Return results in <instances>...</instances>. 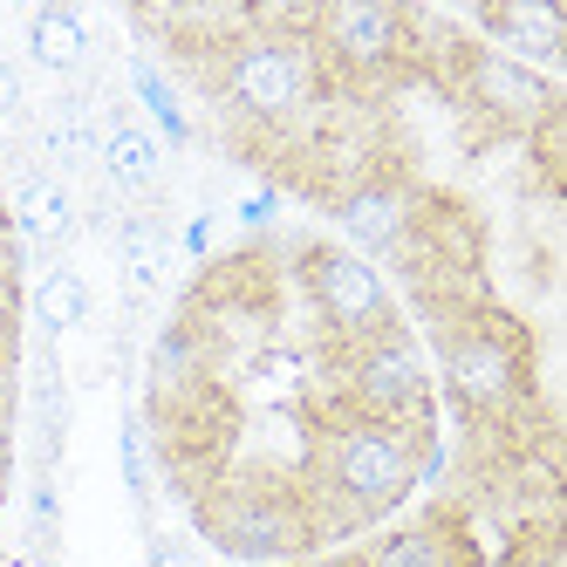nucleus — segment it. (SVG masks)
<instances>
[{"label": "nucleus", "mask_w": 567, "mask_h": 567, "mask_svg": "<svg viewBox=\"0 0 567 567\" xmlns=\"http://www.w3.org/2000/svg\"><path fill=\"white\" fill-rule=\"evenodd\" d=\"M444 390L472 424H513L526 403V370H519V329L485 301L472 321L444 329Z\"/></svg>", "instance_id": "obj_1"}, {"label": "nucleus", "mask_w": 567, "mask_h": 567, "mask_svg": "<svg viewBox=\"0 0 567 567\" xmlns=\"http://www.w3.org/2000/svg\"><path fill=\"white\" fill-rule=\"evenodd\" d=\"M424 458H431V444H417L411 431H390V424H362V417H349V424L329 431L321 472H329V493L349 506V526H355V519L390 513L403 493H411L417 472H424Z\"/></svg>", "instance_id": "obj_2"}, {"label": "nucleus", "mask_w": 567, "mask_h": 567, "mask_svg": "<svg viewBox=\"0 0 567 567\" xmlns=\"http://www.w3.org/2000/svg\"><path fill=\"white\" fill-rule=\"evenodd\" d=\"M342 390H349V411L362 424H390V431H411L417 444H431V377H424L417 342L396 321L349 349Z\"/></svg>", "instance_id": "obj_3"}, {"label": "nucleus", "mask_w": 567, "mask_h": 567, "mask_svg": "<svg viewBox=\"0 0 567 567\" xmlns=\"http://www.w3.org/2000/svg\"><path fill=\"white\" fill-rule=\"evenodd\" d=\"M226 103L247 124H295L315 103V42H288V34H239L226 49Z\"/></svg>", "instance_id": "obj_4"}, {"label": "nucleus", "mask_w": 567, "mask_h": 567, "mask_svg": "<svg viewBox=\"0 0 567 567\" xmlns=\"http://www.w3.org/2000/svg\"><path fill=\"white\" fill-rule=\"evenodd\" d=\"M192 513L206 526V540L233 560H308L315 554L308 513L274 493H226V485H213V493L192 499Z\"/></svg>", "instance_id": "obj_5"}, {"label": "nucleus", "mask_w": 567, "mask_h": 567, "mask_svg": "<svg viewBox=\"0 0 567 567\" xmlns=\"http://www.w3.org/2000/svg\"><path fill=\"white\" fill-rule=\"evenodd\" d=\"M315 55L342 75H390L411 55V21L403 8H377V0H336V8H315Z\"/></svg>", "instance_id": "obj_6"}, {"label": "nucleus", "mask_w": 567, "mask_h": 567, "mask_svg": "<svg viewBox=\"0 0 567 567\" xmlns=\"http://www.w3.org/2000/svg\"><path fill=\"white\" fill-rule=\"evenodd\" d=\"M308 295H315V315L329 321L342 342H362V336L390 329L383 274L349 247H308Z\"/></svg>", "instance_id": "obj_7"}, {"label": "nucleus", "mask_w": 567, "mask_h": 567, "mask_svg": "<svg viewBox=\"0 0 567 567\" xmlns=\"http://www.w3.org/2000/svg\"><path fill=\"white\" fill-rule=\"evenodd\" d=\"M458 96H465L472 110H485L493 124H513V131H534L540 116L560 103L554 75L526 69V62H513V55H499V49H472V55H465Z\"/></svg>", "instance_id": "obj_8"}, {"label": "nucleus", "mask_w": 567, "mask_h": 567, "mask_svg": "<svg viewBox=\"0 0 567 567\" xmlns=\"http://www.w3.org/2000/svg\"><path fill=\"white\" fill-rule=\"evenodd\" d=\"M472 540L452 513H424L411 526H390L383 540H370L362 554H349L342 567H465Z\"/></svg>", "instance_id": "obj_9"}, {"label": "nucleus", "mask_w": 567, "mask_h": 567, "mask_svg": "<svg viewBox=\"0 0 567 567\" xmlns=\"http://www.w3.org/2000/svg\"><path fill=\"white\" fill-rule=\"evenodd\" d=\"M144 383H151V417L178 411V403H192L198 390L213 383L206 342L192 336V321H185V315H172L165 329H157V342H151V362H144Z\"/></svg>", "instance_id": "obj_10"}, {"label": "nucleus", "mask_w": 567, "mask_h": 567, "mask_svg": "<svg viewBox=\"0 0 567 567\" xmlns=\"http://www.w3.org/2000/svg\"><path fill=\"white\" fill-rule=\"evenodd\" d=\"M465 21L493 34L499 55H513V62H526V69H540V75L560 62V42H567V21H560L554 8H534V0H513V8H472Z\"/></svg>", "instance_id": "obj_11"}, {"label": "nucleus", "mask_w": 567, "mask_h": 567, "mask_svg": "<svg viewBox=\"0 0 567 567\" xmlns=\"http://www.w3.org/2000/svg\"><path fill=\"white\" fill-rule=\"evenodd\" d=\"M336 226L355 239V247L370 254H396L403 226H411V192H403L396 178H362L336 198Z\"/></svg>", "instance_id": "obj_12"}, {"label": "nucleus", "mask_w": 567, "mask_h": 567, "mask_svg": "<svg viewBox=\"0 0 567 567\" xmlns=\"http://www.w3.org/2000/svg\"><path fill=\"white\" fill-rule=\"evenodd\" d=\"M96 157H103V178L124 198H144V192H157V178H165V151H157V137L137 124L131 110H116L110 124H103Z\"/></svg>", "instance_id": "obj_13"}, {"label": "nucleus", "mask_w": 567, "mask_h": 567, "mask_svg": "<svg viewBox=\"0 0 567 567\" xmlns=\"http://www.w3.org/2000/svg\"><path fill=\"white\" fill-rule=\"evenodd\" d=\"M116 260H124V288L131 295L165 288V274H172V233L157 226L151 213H124V219H116Z\"/></svg>", "instance_id": "obj_14"}, {"label": "nucleus", "mask_w": 567, "mask_h": 567, "mask_svg": "<svg viewBox=\"0 0 567 567\" xmlns=\"http://www.w3.org/2000/svg\"><path fill=\"white\" fill-rule=\"evenodd\" d=\"M14 226H21V239H42V247H55V239L75 233V192H69L55 172H28L21 192H14Z\"/></svg>", "instance_id": "obj_15"}, {"label": "nucleus", "mask_w": 567, "mask_h": 567, "mask_svg": "<svg viewBox=\"0 0 567 567\" xmlns=\"http://www.w3.org/2000/svg\"><path fill=\"white\" fill-rule=\"evenodd\" d=\"M28 55L49 75H83L90 69V28L75 8H42L28 21Z\"/></svg>", "instance_id": "obj_16"}, {"label": "nucleus", "mask_w": 567, "mask_h": 567, "mask_svg": "<svg viewBox=\"0 0 567 567\" xmlns=\"http://www.w3.org/2000/svg\"><path fill=\"white\" fill-rule=\"evenodd\" d=\"M34 315H42L49 336H75L90 321V280L75 267H49L42 288H34Z\"/></svg>", "instance_id": "obj_17"}, {"label": "nucleus", "mask_w": 567, "mask_h": 567, "mask_svg": "<svg viewBox=\"0 0 567 567\" xmlns=\"http://www.w3.org/2000/svg\"><path fill=\"white\" fill-rule=\"evenodd\" d=\"M131 83H137V96L151 103V116H157V124H165V131L185 144V137H192V116H185V103L172 96V83H165V75H157L151 62H131Z\"/></svg>", "instance_id": "obj_18"}, {"label": "nucleus", "mask_w": 567, "mask_h": 567, "mask_svg": "<svg viewBox=\"0 0 567 567\" xmlns=\"http://www.w3.org/2000/svg\"><path fill=\"white\" fill-rule=\"evenodd\" d=\"M21 110H28V83H21V69L0 55V124H14Z\"/></svg>", "instance_id": "obj_19"}, {"label": "nucleus", "mask_w": 567, "mask_h": 567, "mask_svg": "<svg viewBox=\"0 0 567 567\" xmlns=\"http://www.w3.org/2000/svg\"><path fill=\"white\" fill-rule=\"evenodd\" d=\"M274 213H280V192L274 185H260V192L239 198V219H247V226H274Z\"/></svg>", "instance_id": "obj_20"}, {"label": "nucleus", "mask_w": 567, "mask_h": 567, "mask_svg": "<svg viewBox=\"0 0 567 567\" xmlns=\"http://www.w3.org/2000/svg\"><path fill=\"white\" fill-rule=\"evenodd\" d=\"M0 321H14V239L0 233Z\"/></svg>", "instance_id": "obj_21"}, {"label": "nucleus", "mask_w": 567, "mask_h": 567, "mask_svg": "<svg viewBox=\"0 0 567 567\" xmlns=\"http://www.w3.org/2000/svg\"><path fill=\"white\" fill-rule=\"evenodd\" d=\"M151 567H198L185 540H151Z\"/></svg>", "instance_id": "obj_22"}, {"label": "nucleus", "mask_w": 567, "mask_h": 567, "mask_svg": "<svg viewBox=\"0 0 567 567\" xmlns=\"http://www.w3.org/2000/svg\"><path fill=\"white\" fill-rule=\"evenodd\" d=\"M185 254H192V260L213 254V219H192V226H185Z\"/></svg>", "instance_id": "obj_23"}, {"label": "nucleus", "mask_w": 567, "mask_h": 567, "mask_svg": "<svg viewBox=\"0 0 567 567\" xmlns=\"http://www.w3.org/2000/svg\"><path fill=\"white\" fill-rule=\"evenodd\" d=\"M8 472H14V444H8V424H0V493H8Z\"/></svg>", "instance_id": "obj_24"}]
</instances>
